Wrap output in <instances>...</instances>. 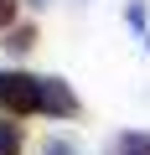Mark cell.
<instances>
[{"instance_id": "6da1fadb", "label": "cell", "mask_w": 150, "mask_h": 155, "mask_svg": "<svg viewBox=\"0 0 150 155\" xmlns=\"http://www.w3.org/2000/svg\"><path fill=\"white\" fill-rule=\"evenodd\" d=\"M0 109H5V114H36L42 109V78L0 72Z\"/></svg>"}, {"instance_id": "7a4b0ae2", "label": "cell", "mask_w": 150, "mask_h": 155, "mask_svg": "<svg viewBox=\"0 0 150 155\" xmlns=\"http://www.w3.org/2000/svg\"><path fill=\"white\" fill-rule=\"evenodd\" d=\"M42 109L57 114V119H72L78 114V98H72V88L62 83V78H42Z\"/></svg>"}, {"instance_id": "3957f363", "label": "cell", "mask_w": 150, "mask_h": 155, "mask_svg": "<svg viewBox=\"0 0 150 155\" xmlns=\"http://www.w3.org/2000/svg\"><path fill=\"white\" fill-rule=\"evenodd\" d=\"M0 155H21V124L0 119Z\"/></svg>"}, {"instance_id": "277c9868", "label": "cell", "mask_w": 150, "mask_h": 155, "mask_svg": "<svg viewBox=\"0 0 150 155\" xmlns=\"http://www.w3.org/2000/svg\"><path fill=\"white\" fill-rule=\"evenodd\" d=\"M119 155H150V134H124L119 140Z\"/></svg>"}, {"instance_id": "5b68a950", "label": "cell", "mask_w": 150, "mask_h": 155, "mask_svg": "<svg viewBox=\"0 0 150 155\" xmlns=\"http://www.w3.org/2000/svg\"><path fill=\"white\" fill-rule=\"evenodd\" d=\"M31 41H36V31H31V26H16V31H11V41H5V47H11V52H26V47H31Z\"/></svg>"}, {"instance_id": "8992f818", "label": "cell", "mask_w": 150, "mask_h": 155, "mask_svg": "<svg viewBox=\"0 0 150 155\" xmlns=\"http://www.w3.org/2000/svg\"><path fill=\"white\" fill-rule=\"evenodd\" d=\"M11 21H16V0H0V31H5Z\"/></svg>"}]
</instances>
